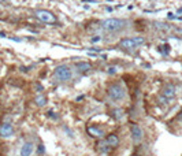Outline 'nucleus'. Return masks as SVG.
<instances>
[{"label": "nucleus", "mask_w": 182, "mask_h": 156, "mask_svg": "<svg viewBox=\"0 0 182 156\" xmlns=\"http://www.w3.org/2000/svg\"><path fill=\"white\" fill-rule=\"evenodd\" d=\"M88 133L92 137H96V138H101L104 136V132L101 129H99L97 126H88Z\"/></svg>", "instance_id": "obj_12"}, {"label": "nucleus", "mask_w": 182, "mask_h": 156, "mask_svg": "<svg viewBox=\"0 0 182 156\" xmlns=\"http://www.w3.org/2000/svg\"><path fill=\"white\" fill-rule=\"evenodd\" d=\"M34 103H36L38 107H43V106H45V104H47V97L44 96V95H40V96H37V97H36V100H34Z\"/></svg>", "instance_id": "obj_14"}, {"label": "nucleus", "mask_w": 182, "mask_h": 156, "mask_svg": "<svg viewBox=\"0 0 182 156\" xmlns=\"http://www.w3.org/2000/svg\"><path fill=\"white\" fill-rule=\"evenodd\" d=\"M75 67L78 69V71L85 73V71H89V70L92 69V65L88 62H78V63H75Z\"/></svg>", "instance_id": "obj_13"}, {"label": "nucleus", "mask_w": 182, "mask_h": 156, "mask_svg": "<svg viewBox=\"0 0 182 156\" xmlns=\"http://www.w3.org/2000/svg\"><path fill=\"white\" fill-rule=\"evenodd\" d=\"M175 96H177V89H175V85L168 82L162 88L160 95H159V100L162 101V104H171L172 101L175 100Z\"/></svg>", "instance_id": "obj_2"}, {"label": "nucleus", "mask_w": 182, "mask_h": 156, "mask_svg": "<svg viewBox=\"0 0 182 156\" xmlns=\"http://www.w3.org/2000/svg\"><path fill=\"white\" fill-rule=\"evenodd\" d=\"M178 12H182V8H180V10H178Z\"/></svg>", "instance_id": "obj_19"}, {"label": "nucleus", "mask_w": 182, "mask_h": 156, "mask_svg": "<svg viewBox=\"0 0 182 156\" xmlns=\"http://www.w3.org/2000/svg\"><path fill=\"white\" fill-rule=\"evenodd\" d=\"M105 144L110 146V148H115V146H118V144H119V137L115 134V133H111L105 138Z\"/></svg>", "instance_id": "obj_10"}, {"label": "nucleus", "mask_w": 182, "mask_h": 156, "mask_svg": "<svg viewBox=\"0 0 182 156\" xmlns=\"http://www.w3.org/2000/svg\"><path fill=\"white\" fill-rule=\"evenodd\" d=\"M99 40H100V37H99V36H95V37H92L91 41H92V43H97Z\"/></svg>", "instance_id": "obj_17"}, {"label": "nucleus", "mask_w": 182, "mask_h": 156, "mask_svg": "<svg viewBox=\"0 0 182 156\" xmlns=\"http://www.w3.org/2000/svg\"><path fill=\"white\" fill-rule=\"evenodd\" d=\"M14 134V126L11 125V123H2L0 125V137H4V138H7V137H11Z\"/></svg>", "instance_id": "obj_9"}, {"label": "nucleus", "mask_w": 182, "mask_h": 156, "mask_svg": "<svg viewBox=\"0 0 182 156\" xmlns=\"http://www.w3.org/2000/svg\"><path fill=\"white\" fill-rule=\"evenodd\" d=\"M129 25V21L122 19V18H108V19L101 21L100 27L107 33H116V32L123 30Z\"/></svg>", "instance_id": "obj_1"}, {"label": "nucleus", "mask_w": 182, "mask_h": 156, "mask_svg": "<svg viewBox=\"0 0 182 156\" xmlns=\"http://www.w3.org/2000/svg\"><path fill=\"white\" fill-rule=\"evenodd\" d=\"M153 25H155V29L162 34L172 36V37H177V39H180L182 36V29H178V27L172 26V25L163 23V22H153Z\"/></svg>", "instance_id": "obj_3"}, {"label": "nucleus", "mask_w": 182, "mask_h": 156, "mask_svg": "<svg viewBox=\"0 0 182 156\" xmlns=\"http://www.w3.org/2000/svg\"><path fill=\"white\" fill-rule=\"evenodd\" d=\"M130 134H132V138L134 141V144H138V142H141L142 140V129L140 125H137V123H130Z\"/></svg>", "instance_id": "obj_8"}, {"label": "nucleus", "mask_w": 182, "mask_h": 156, "mask_svg": "<svg viewBox=\"0 0 182 156\" xmlns=\"http://www.w3.org/2000/svg\"><path fill=\"white\" fill-rule=\"evenodd\" d=\"M38 154H44V146L43 145H38Z\"/></svg>", "instance_id": "obj_18"}, {"label": "nucleus", "mask_w": 182, "mask_h": 156, "mask_svg": "<svg viewBox=\"0 0 182 156\" xmlns=\"http://www.w3.org/2000/svg\"><path fill=\"white\" fill-rule=\"evenodd\" d=\"M33 149H34L33 142H30V141L25 142L21 148V156H30L32 154H33Z\"/></svg>", "instance_id": "obj_11"}, {"label": "nucleus", "mask_w": 182, "mask_h": 156, "mask_svg": "<svg viewBox=\"0 0 182 156\" xmlns=\"http://www.w3.org/2000/svg\"><path fill=\"white\" fill-rule=\"evenodd\" d=\"M114 114H115V118H116V119H121V118L123 116V114H122V111L121 110H114Z\"/></svg>", "instance_id": "obj_15"}, {"label": "nucleus", "mask_w": 182, "mask_h": 156, "mask_svg": "<svg viewBox=\"0 0 182 156\" xmlns=\"http://www.w3.org/2000/svg\"><path fill=\"white\" fill-rule=\"evenodd\" d=\"M53 75H55V78L59 79V81H67V79L71 78V69L67 65H60L55 69Z\"/></svg>", "instance_id": "obj_6"}, {"label": "nucleus", "mask_w": 182, "mask_h": 156, "mask_svg": "<svg viewBox=\"0 0 182 156\" xmlns=\"http://www.w3.org/2000/svg\"><path fill=\"white\" fill-rule=\"evenodd\" d=\"M145 43V39L144 37H125L119 41L118 47L122 49H133V48H137V47L142 45Z\"/></svg>", "instance_id": "obj_5"}, {"label": "nucleus", "mask_w": 182, "mask_h": 156, "mask_svg": "<svg viewBox=\"0 0 182 156\" xmlns=\"http://www.w3.org/2000/svg\"><path fill=\"white\" fill-rule=\"evenodd\" d=\"M107 73L108 74H114V73H116V67H110L107 70Z\"/></svg>", "instance_id": "obj_16"}, {"label": "nucleus", "mask_w": 182, "mask_h": 156, "mask_svg": "<svg viewBox=\"0 0 182 156\" xmlns=\"http://www.w3.org/2000/svg\"><path fill=\"white\" fill-rule=\"evenodd\" d=\"M2 2H4V0H0V3H2Z\"/></svg>", "instance_id": "obj_20"}, {"label": "nucleus", "mask_w": 182, "mask_h": 156, "mask_svg": "<svg viewBox=\"0 0 182 156\" xmlns=\"http://www.w3.org/2000/svg\"><path fill=\"white\" fill-rule=\"evenodd\" d=\"M107 95L112 101H121L126 96V91H125V88L121 84H112L108 86Z\"/></svg>", "instance_id": "obj_4"}, {"label": "nucleus", "mask_w": 182, "mask_h": 156, "mask_svg": "<svg viewBox=\"0 0 182 156\" xmlns=\"http://www.w3.org/2000/svg\"><path fill=\"white\" fill-rule=\"evenodd\" d=\"M36 18L40 19L44 23H56L57 18L53 12L48 11V10H37L36 11Z\"/></svg>", "instance_id": "obj_7"}]
</instances>
